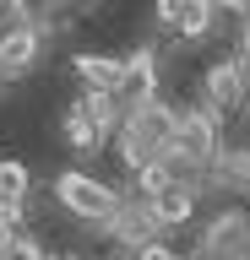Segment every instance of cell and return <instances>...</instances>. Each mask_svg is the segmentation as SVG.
I'll return each instance as SVG.
<instances>
[{"instance_id":"obj_1","label":"cell","mask_w":250,"mask_h":260,"mask_svg":"<svg viewBox=\"0 0 250 260\" xmlns=\"http://www.w3.org/2000/svg\"><path fill=\"white\" fill-rule=\"evenodd\" d=\"M120 152V162L131 168V174H142V168H152V162L169 157V146H174V109H169V98H147V103H131V109L120 114V130L115 141H109Z\"/></svg>"},{"instance_id":"obj_2","label":"cell","mask_w":250,"mask_h":260,"mask_svg":"<svg viewBox=\"0 0 250 260\" xmlns=\"http://www.w3.org/2000/svg\"><path fill=\"white\" fill-rule=\"evenodd\" d=\"M54 201H60V211H66V217H76L82 228L109 233V228H115V217L125 211V201H131V190H120L115 179L93 174V168H66V174L54 179Z\"/></svg>"},{"instance_id":"obj_3","label":"cell","mask_w":250,"mask_h":260,"mask_svg":"<svg viewBox=\"0 0 250 260\" xmlns=\"http://www.w3.org/2000/svg\"><path fill=\"white\" fill-rule=\"evenodd\" d=\"M196 103L212 114L223 130H229L234 119H245V114H250V81H245V71L234 65V54H223V60H212L207 71H201Z\"/></svg>"},{"instance_id":"obj_4","label":"cell","mask_w":250,"mask_h":260,"mask_svg":"<svg viewBox=\"0 0 250 260\" xmlns=\"http://www.w3.org/2000/svg\"><path fill=\"white\" fill-rule=\"evenodd\" d=\"M190 260H250V211L245 206H217L196 228Z\"/></svg>"},{"instance_id":"obj_5","label":"cell","mask_w":250,"mask_h":260,"mask_svg":"<svg viewBox=\"0 0 250 260\" xmlns=\"http://www.w3.org/2000/svg\"><path fill=\"white\" fill-rule=\"evenodd\" d=\"M71 76L82 81V92H109L125 109V87H131V54H98V49H76L71 54Z\"/></svg>"},{"instance_id":"obj_6","label":"cell","mask_w":250,"mask_h":260,"mask_svg":"<svg viewBox=\"0 0 250 260\" xmlns=\"http://www.w3.org/2000/svg\"><path fill=\"white\" fill-rule=\"evenodd\" d=\"M152 16H158V32L180 38V44H207L212 27H217L212 0H158Z\"/></svg>"},{"instance_id":"obj_7","label":"cell","mask_w":250,"mask_h":260,"mask_svg":"<svg viewBox=\"0 0 250 260\" xmlns=\"http://www.w3.org/2000/svg\"><path fill=\"white\" fill-rule=\"evenodd\" d=\"M136 201H147L152 222L163 228V239H169L174 228L196 222V211H201V184H190V179H163L152 195H136Z\"/></svg>"},{"instance_id":"obj_8","label":"cell","mask_w":250,"mask_h":260,"mask_svg":"<svg viewBox=\"0 0 250 260\" xmlns=\"http://www.w3.org/2000/svg\"><path fill=\"white\" fill-rule=\"evenodd\" d=\"M0 6L17 16L22 27H33V32H44V38H49V32L60 27L76 6H82V0H0Z\"/></svg>"},{"instance_id":"obj_9","label":"cell","mask_w":250,"mask_h":260,"mask_svg":"<svg viewBox=\"0 0 250 260\" xmlns=\"http://www.w3.org/2000/svg\"><path fill=\"white\" fill-rule=\"evenodd\" d=\"M125 260H190V249H180L174 239H147L142 249H131Z\"/></svg>"},{"instance_id":"obj_10","label":"cell","mask_w":250,"mask_h":260,"mask_svg":"<svg viewBox=\"0 0 250 260\" xmlns=\"http://www.w3.org/2000/svg\"><path fill=\"white\" fill-rule=\"evenodd\" d=\"M212 11L217 16H234V22L245 27V22H250V0H212Z\"/></svg>"},{"instance_id":"obj_11","label":"cell","mask_w":250,"mask_h":260,"mask_svg":"<svg viewBox=\"0 0 250 260\" xmlns=\"http://www.w3.org/2000/svg\"><path fill=\"white\" fill-rule=\"evenodd\" d=\"M234 65L245 71V81H250V22L239 27V38H234Z\"/></svg>"},{"instance_id":"obj_12","label":"cell","mask_w":250,"mask_h":260,"mask_svg":"<svg viewBox=\"0 0 250 260\" xmlns=\"http://www.w3.org/2000/svg\"><path fill=\"white\" fill-rule=\"evenodd\" d=\"M60 260H87V255H60Z\"/></svg>"}]
</instances>
